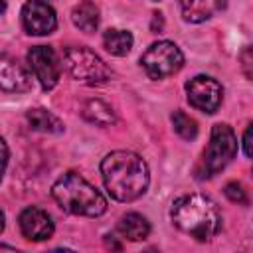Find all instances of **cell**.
Listing matches in <instances>:
<instances>
[{"label":"cell","mask_w":253,"mask_h":253,"mask_svg":"<svg viewBox=\"0 0 253 253\" xmlns=\"http://www.w3.org/2000/svg\"><path fill=\"white\" fill-rule=\"evenodd\" d=\"M223 192H225V196H227L231 202H235V204H247V202H249V200H247V192L243 190V186H241L239 182H229V184H225Z\"/></svg>","instance_id":"cell-19"},{"label":"cell","mask_w":253,"mask_h":253,"mask_svg":"<svg viewBox=\"0 0 253 253\" xmlns=\"http://www.w3.org/2000/svg\"><path fill=\"white\" fill-rule=\"evenodd\" d=\"M4 8H6V0H0V12H4Z\"/></svg>","instance_id":"cell-26"},{"label":"cell","mask_w":253,"mask_h":253,"mask_svg":"<svg viewBox=\"0 0 253 253\" xmlns=\"http://www.w3.org/2000/svg\"><path fill=\"white\" fill-rule=\"evenodd\" d=\"M51 196L61 210L73 215L97 217L107 211L105 196L75 172H67L57 178L51 188Z\"/></svg>","instance_id":"cell-3"},{"label":"cell","mask_w":253,"mask_h":253,"mask_svg":"<svg viewBox=\"0 0 253 253\" xmlns=\"http://www.w3.org/2000/svg\"><path fill=\"white\" fill-rule=\"evenodd\" d=\"M6 164H8V146H6V140L0 138V180H2V176H4Z\"/></svg>","instance_id":"cell-20"},{"label":"cell","mask_w":253,"mask_h":253,"mask_svg":"<svg viewBox=\"0 0 253 253\" xmlns=\"http://www.w3.org/2000/svg\"><path fill=\"white\" fill-rule=\"evenodd\" d=\"M101 174L107 192L119 202H134L150 182L146 162L128 150H115L101 162Z\"/></svg>","instance_id":"cell-1"},{"label":"cell","mask_w":253,"mask_h":253,"mask_svg":"<svg viewBox=\"0 0 253 253\" xmlns=\"http://www.w3.org/2000/svg\"><path fill=\"white\" fill-rule=\"evenodd\" d=\"M243 152L247 158L251 156V125L245 128V134H243Z\"/></svg>","instance_id":"cell-21"},{"label":"cell","mask_w":253,"mask_h":253,"mask_svg":"<svg viewBox=\"0 0 253 253\" xmlns=\"http://www.w3.org/2000/svg\"><path fill=\"white\" fill-rule=\"evenodd\" d=\"M140 65L150 79H164L180 71V67L184 65V55L176 43L156 42L142 53Z\"/></svg>","instance_id":"cell-6"},{"label":"cell","mask_w":253,"mask_h":253,"mask_svg":"<svg viewBox=\"0 0 253 253\" xmlns=\"http://www.w3.org/2000/svg\"><path fill=\"white\" fill-rule=\"evenodd\" d=\"M0 89L8 93H24L32 89V75L22 63L0 53Z\"/></svg>","instance_id":"cell-11"},{"label":"cell","mask_w":253,"mask_h":253,"mask_svg":"<svg viewBox=\"0 0 253 253\" xmlns=\"http://www.w3.org/2000/svg\"><path fill=\"white\" fill-rule=\"evenodd\" d=\"M4 225H6V217H4V211H2V208H0V233L4 231Z\"/></svg>","instance_id":"cell-24"},{"label":"cell","mask_w":253,"mask_h":253,"mask_svg":"<svg viewBox=\"0 0 253 253\" xmlns=\"http://www.w3.org/2000/svg\"><path fill=\"white\" fill-rule=\"evenodd\" d=\"M241 59H243V67H245V75H247V77H251V71H249V65H251V47H245V51H243V55H241Z\"/></svg>","instance_id":"cell-22"},{"label":"cell","mask_w":253,"mask_h":253,"mask_svg":"<svg viewBox=\"0 0 253 253\" xmlns=\"http://www.w3.org/2000/svg\"><path fill=\"white\" fill-rule=\"evenodd\" d=\"M188 103L204 113H215L223 99L221 85L210 75H196L186 83Z\"/></svg>","instance_id":"cell-7"},{"label":"cell","mask_w":253,"mask_h":253,"mask_svg":"<svg viewBox=\"0 0 253 253\" xmlns=\"http://www.w3.org/2000/svg\"><path fill=\"white\" fill-rule=\"evenodd\" d=\"M20 231L30 241H45L53 235V221L47 211L40 208H26L20 213Z\"/></svg>","instance_id":"cell-10"},{"label":"cell","mask_w":253,"mask_h":253,"mask_svg":"<svg viewBox=\"0 0 253 253\" xmlns=\"http://www.w3.org/2000/svg\"><path fill=\"white\" fill-rule=\"evenodd\" d=\"M119 233L123 237H126L128 241H140V239H146L148 233H150V223L144 215L140 213H126L121 217L119 221Z\"/></svg>","instance_id":"cell-14"},{"label":"cell","mask_w":253,"mask_h":253,"mask_svg":"<svg viewBox=\"0 0 253 253\" xmlns=\"http://www.w3.org/2000/svg\"><path fill=\"white\" fill-rule=\"evenodd\" d=\"M152 32H160L162 30V14L160 12H154L152 14Z\"/></svg>","instance_id":"cell-23"},{"label":"cell","mask_w":253,"mask_h":253,"mask_svg":"<svg viewBox=\"0 0 253 253\" xmlns=\"http://www.w3.org/2000/svg\"><path fill=\"white\" fill-rule=\"evenodd\" d=\"M28 63H30L36 79L40 81V85L45 91H49V89H53L57 85L61 67H59V61H57V55H55L53 47H49V45H34L28 51Z\"/></svg>","instance_id":"cell-8"},{"label":"cell","mask_w":253,"mask_h":253,"mask_svg":"<svg viewBox=\"0 0 253 253\" xmlns=\"http://www.w3.org/2000/svg\"><path fill=\"white\" fill-rule=\"evenodd\" d=\"M172 125H174V130L184 140H194L198 136V123L192 117H188L184 111H174L172 113Z\"/></svg>","instance_id":"cell-18"},{"label":"cell","mask_w":253,"mask_h":253,"mask_svg":"<svg viewBox=\"0 0 253 253\" xmlns=\"http://www.w3.org/2000/svg\"><path fill=\"white\" fill-rule=\"evenodd\" d=\"M22 24L32 36H47L55 30V10L43 0H28L22 8Z\"/></svg>","instance_id":"cell-9"},{"label":"cell","mask_w":253,"mask_h":253,"mask_svg":"<svg viewBox=\"0 0 253 253\" xmlns=\"http://www.w3.org/2000/svg\"><path fill=\"white\" fill-rule=\"evenodd\" d=\"M2 249H4V251H14V247H12V245H6V243H0V251H2Z\"/></svg>","instance_id":"cell-25"},{"label":"cell","mask_w":253,"mask_h":253,"mask_svg":"<svg viewBox=\"0 0 253 253\" xmlns=\"http://www.w3.org/2000/svg\"><path fill=\"white\" fill-rule=\"evenodd\" d=\"M170 217L182 233L198 241H210L221 229V211L204 194H186L174 200Z\"/></svg>","instance_id":"cell-2"},{"label":"cell","mask_w":253,"mask_h":253,"mask_svg":"<svg viewBox=\"0 0 253 253\" xmlns=\"http://www.w3.org/2000/svg\"><path fill=\"white\" fill-rule=\"evenodd\" d=\"M81 115H83L85 121H89L93 125H99V126H109V125H113L117 121L115 111L111 109V105H107L101 99L85 101L83 107H81Z\"/></svg>","instance_id":"cell-13"},{"label":"cell","mask_w":253,"mask_h":253,"mask_svg":"<svg viewBox=\"0 0 253 253\" xmlns=\"http://www.w3.org/2000/svg\"><path fill=\"white\" fill-rule=\"evenodd\" d=\"M237 152V138L235 132L231 130L229 125L217 123L211 128L210 144L204 152V162H202V178H210L223 170L235 156Z\"/></svg>","instance_id":"cell-5"},{"label":"cell","mask_w":253,"mask_h":253,"mask_svg":"<svg viewBox=\"0 0 253 253\" xmlns=\"http://www.w3.org/2000/svg\"><path fill=\"white\" fill-rule=\"evenodd\" d=\"M186 22L200 24L213 18L217 12L225 10L227 0H178Z\"/></svg>","instance_id":"cell-12"},{"label":"cell","mask_w":253,"mask_h":253,"mask_svg":"<svg viewBox=\"0 0 253 253\" xmlns=\"http://www.w3.org/2000/svg\"><path fill=\"white\" fill-rule=\"evenodd\" d=\"M103 43H105V49L113 55H126L132 47V34L126 32V30H117V28H109L105 34H103Z\"/></svg>","instance_id":"cell-17"},{"label":"cell","mask_w":253,"mask_h":253,"mask_svg":"<svg viewBox=\"0 0 253 253\" xmlns=\"http://www.w3.org/2000/svg\"><path fill=\"white\" fill-rule=\"evenodd\" d=\"M26 119L30 123V126L34 130H40V132H49V134H59L63 132V123L49 111L45 109H30L26 113Z\"/></svg>","instance_id":"cell-16"},{"label":"cell","mask_w":253,"mask_h":253,"mask_svg":"<svg viewBox=\"0 0 253 253\" xmlns=\"http://www.w3.org/2000/svg\"><path fill=\"white\" fill-rule=\"evenodd\" d=\"M71 20H73V24H75L81 32L91 34V32H95L97 26H99V8L95 6V2L83 0V2H79V4L73 8Z\"/></svg>","instance_id":"cell-15"},{"label":"cell","mask_w":253,"mask_h":253,"mask_svg":"<svg viewBox=\"0 0 253 253\" xmlns=\"http://www.w3.org/2000/svg\"><path fill=\"white\" fill-rule=\"evenodd\" d=\"M63 63L69 75L85 85H105L113 77L109 65L89 47H67L63 53Z\"/></svg>","instance_id":"cell-4"}]
</instances>
